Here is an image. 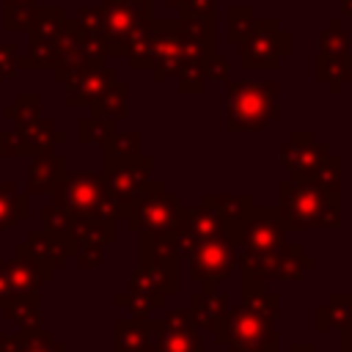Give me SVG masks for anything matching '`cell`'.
<instances>
[{"label":"cell","instance_id":"6da1fadb","mask_svg":"<svg viewBox=\"0 0 352 352\" xmlns=\"http://www.w3.org/2000/svg\"><path fill=\"white\" fill-rule=\"evenodd\" d=\"M278 294L267 289L242 292V302L228 308L214 330L217 346L226 352H278Z\"/></svg>","mask_w":352,"mask_h":352},{"label":"cell","instance_id":"7a4b0ae2","mask_svg":"<svg viewBox=\"0 0 352 352\" xmlns=\"http://www.w3.org/2000/svg\"><path fill=\"white\" fill-rule=\"evenodd\" d=\"M286 231H302L314 226H338V187L324 182H292L280 187V209H275Z\"/></svg>","mask_w":352,"mask_h":352},{"label":"cell","instance_id":"3957f363","mask_svg":"<svg viewBox=\"0 0 352 352\" xmlns=\"http://www.w3.org/2000/svg\"><path fill=\"white\" fill-rule=\"evenodd\" d=\"M52 198L72 217H102V220H116L118 217L116 206L107 195L104 179L94 170L66 173L63 184L52 192Z\"/></svg>","mask_w":352,"mask_h":352},{"label":"cell","instance_id":"277c9868","mask_svg":"<svg viewBox=\"0 0 352 352\" xmlns=\"http://www.w3.org/2000/svg\"><path fill=\"white\" fill-rule=\"evenodd\" d=\"M129 226V231H173L179 217H182V206L176 201L173 192L165 190L162 182L151 184L146 182L143 192L126 206V212L121 214Z\"/></svg>","mask_w":352,"mask_h":352},{"label":"cell","instance_id":"5b68a950","mask_svg":"<svg viewBox=\"0 0 352 352\" xmlns=\"http://www.w3.org/2000/svg\"><path fill=\"white\" fill-rule=\"evenodd\" d=\"M275 116V85L231 82L228 88V126L231 129H261Z\"/></svg>","mask_w":352,"mask_h":352},{"label":"cell","instance_id":"8992f818","mask_svg":"<svg viewBox=\"0 0 352 352\" xmlns=\"http://www.w3.org/2000/svg\"><path fill=\"white\" fill-rule=\"evenodd\" d=\"M190 278L192 283H198L201 289H217V283H223L228 278V272L236 264V250H234V239L231 234H217L206 242H201L190 256Z\"/></svg>","mask_w":352,"mask_h":352},{"label":"cell","instance_id":"52a82bcc","mask_svg":"<svg viewBox=\"0 0 352 352\" xmlns=\"http://www.w3.org/2000/svg\"><path fill=\"white\" fill-rule=\"evenodd\" d=\"M151 162L143 157H132V160H118V157H104V187L107 195L116 206V214L121 217L126 212V206L143 192L146 187V173H148Z\"/></svg>","mask_w":352,"mask_h":352},{"label":"cell","instance_id":"ba28073f","mask_svg":"<svg viewBox=\"0 0 352 352\" xmlns=\"http://www.w3.org/2000/svg\"><path fill=\"white\" fill-rule=\"evenodd\" d=\"M160 322L157 330V349L154 352H204L201 330L187 308L182 311H168Z\"/></svg>","mask_w":352,"mask_h":352},{"label":"cell","instance_id":"9c48e42d","mask_svg":"<svg viewBox=\"0 0 352 352\" xmlns=\"http://www.w3.org/2000/svg\"><path fill=\"white\" fill-rule=\"evenodd\" d=\"M113 82H116V72L113 69L85 66V69H80V72H74L72 77L63 80V85H66V104H72V107L74 104H91Z\"/></svg>","mask_w":352,"mask_h":352},{"label":"cell","instance_id":"30bf717a","mask_svg":"<svg viewBox=\"0 0 352 352\" xmlns=\"http://www.w3.org/2000/svg\"><path fill=\"white\" fill-rule=\"evenodd\" d=\"M157 319H118L116 322V352H154L157 349Z\"/></svg>","mask_w":352,"mask_h":352},{"label":"cell","instance_id":"8fae6325","mask_svg":"<svg viewBox=\"0 0 352 352\" xmlns=\"http://www.w3.org/2000/svg\"><path fill=\"white\" fill-rule=\"evenodd\" d=\"M66 160L60 154H36L33 162L28 165V184H30V192L33 195H52L63 179H66Z\"/></svg>","mask_w":352,"mask_h":352},{"label":"cell","instance_id":"7c38bea8","mask_svg":"<svg viewBox=\"0 0 352 352\" xmlns=\"http://www.w3.org/2000/svg\"><path fill=\"white\" fill-rule=\"evenodd\" d=\"M25 248L30 250V256H33L36 261H41V264H44L47 270H52V272L60 270V267L66 264V258L77 253V245H74L72 239L58 236V234H50V231H36V234H30L28 242H25Z\"/></svg>","mask_w":352,"mask_h":352},{"label":"cell","instance_id":"4fadbf2b","mask_svg":"<svg viewBox=\"0 0 352 352\" xmlns=\"http://www.w3.org/2000/svg\"><path fill=\"white\" fill-rule=\"evenodd\" d=\"M228 308H231L228 305V294H217V289H201V292H195L190 297V308L187 311L192 314V319H195L201 333H212L214 336V330H217V324H220V319L226 316Z\"/></svg>","mask_w":352,"mask_h":352},{"label":"cell","instance_id":"5bb4252c","mask_svg":"<svg viewBox=\"0 0 352 352\" xmlns=\"http://www.w3.org/2000/svg\"><path fill=\"white\" fill-rule=\"evenodd\" d=\"M129 289L135 292H160V294H176L179 292V267L168 264H140L132 272Z\"/></svg>","mask_w":352,"mask_h":352},{"label":"cell","instance_id":"9a60e30c","mask_svg":"<svg viewBox=\"0 0 352 352\" xmlns=\"http://www.w3.org/2000/svg\"><path fill=\"white\" fill-rule=\"evenodd\" d=\"M352 322V294H330L324 305L314 311V330L327 333V330H344Z\"/></svg>","mask_w":352,"mask_h":352},{"label":"cell","instance_id":"2e32d148","mask_svg":"<svg viewBox=\"0 0 352 352\" xmlns=\"http://www.w3.org/2000/svg\"><path fill=\"white\" fill-rule=\"evenodd\" d=\"M6 319L14 322L22 333H36L38 330V292H28V294H19L16 300H11L6 308H3Z\"/></svg>","mask_w":352,"mask_h":352},{"label":"cell","instance_id":"e0dca14e","mask_svg":"<svg viewBox=\"0 0 352 352\" xmlns=\"http://www.w3.org/2000/svg\"><path fill=\"white\" fill-rule=\"evenodd\" d=\"M25 217H28V195H22L14 182H0V231L14 228Z\"/></svg>","mask_w":352,"mask_h":352},{"label":"cell","instance_id":"ac0fdd59","mask_svg":"<svg viewBox=\"0 0 352 352\" xmlns=\"http://www.w3.org/2000/svg\"><path fill=\"white\" fill-rule=\"evenodd\" d=\"M116 305L124 308V311H129V316H135V319H148L157 308H165V294L126 289V292L116 294Z\"/></svg>","mask_w":352,"mask_h":352},{"label":"cell","instance_id":"d6986e66","mask_svg":"<svg viewBox=\"0 0 352 352\" xmlns=\"http://www.w3.org/2000/svg\"><path fill=\"white\" fill-rule=\"evenodd\" d=\"M41 96L38 94H16L14 104H8L3 110V118L11 121L14 126H33L38 118H41Z\"/></svg>","mask_w":352,"mask_h":352},{"label":"cell","instance_id":"ffe728a7","mask_svg":"<svg viewBox=\"0 0 352 352\" xmlns=\"http://www.w3.org/2000/svg\"><path fill=\"white\" fill-rule=\"evenodd\" d=\"M124 94H126V82H113L99 99H94L88 107H91V116L94 118H124L126 110H124Z\"/></svg>","mask_w":352,"mask_h":352},{"label":"cell","instance_id":"44dd1931","mask_svg":"<svg viewBox=\"0 0 352 352\" xmlns=\"http://www.w3.org/2000/svg\"><path fill=\"white\" fill-rule=\"evenodd\" d=\"M77 140L80 143H96V146H107L110 138L116 135V121L113 118H82L77 126Z\"/></svg>","mask_w":352,"mask_h":352},{"label":"cell","instance_id":"7402d4cb","mask_svg":"<svg viewBox=\"0 0 352 352\" xmlns=\"http://www.w3.org/2000/svg\"><path fill=\"white\" fill-rule=\"evenodd\" d=\"M104 157H118V160H132L140 157V138L138 132H116L110 143L104 146Z\"/></svg>","mask_w":352,"mask_h":352},{"label":"cell","instance_id":"603a6c76","mask_svg":"<svg viewBox=\"0 0 352 352\" xmlns=\"http://www.w3.org/2000/svg\"><path fill=\"white\" fill-rule=\"evenodd\" d=\"M38 6H3V28L6 30H30L36 22Z\"/></svg>","mask_w":352,"mask_h":352},{"label":"cell","instance_id":"cb8c5ba5","mask_svg":"<svg viewBox=\"0 0 352 352\" xmlns=\"http://www.w3.org/2000/svg\"><path fill=\"white\" fill-rule=\"evenodd\" d=\"M41 220H44V226H47L50 234H58V236H66V239H69L72 214H69L63 206H58V204L44 206V209H41Z\"/></svg>","mask_w":352,"mask_h":352},{"label":"cell","instance_id":"d4e9b609","mask_svg":"<svg viewBox=\"0 0 352 352\" xmlns=\"http://www.w3.org/2000/svg\"><path fill=\"white\" fill-rule=\"evenodd\" d=\"M22 352H63V344H58L50 333H22Z\"/></svg>","mask_w":352,"mask_h":352},{"label":"cell","instance_id":"484cf974","mask_svg":"<svg viewBox=\"0 0 352 352\" xmlns=\"http://www.w3.org/2000/svg\"><path fill=\"white\" fill-rule=\"evenodd\" d=\"M16 58H19V55H16V47H14V44L0 41V82L11 80V77L16 74V69H19Z\"/></svg>","mask_w":352,"mask_h":352},{"label":"cell","instance_id":"4316f807","mask_svg":"<svg viewBox=\"0 0 352 352\" xmlns=\"http://www.w3.org/2000/svg\"><path fill=\"white\" fill-rule=\"evenodd\" d=\"M74 256H77V264H80L82 270L99 267V264L104 261V253H102V248H99V245H80Z\"/></svg>","mask_w":352,"mask_h":352},{"label":"cell","instance_id":"83f0119b","mask_svg":"<svg viewBox=\"0 0 352 352\" xmlns=\"http://www.w3.org/2000/svg\"><path fill=\"white\" fill-rule=\"evenodd\" d=\"M19 294L11 289V283H8V278H6V272L0 270V305H8L11 300H16Z\"/></svg>","mask_w":352,"mask_h":352},{"label":"cell","instance_id":"f1b7e54d","mask_svg":"<svg viewBox=\"0 0 352 352\" xmlns=\"http://www.w3.org/2000/svg\"><path fill=\"white\" fill-rule=\"evenodd\" d=\"M338 352H352V322L341 330V341H338Z\"/></svg>","mask_w":352,"mask_h":352},{"label":"cell","instance_id":"f546056e","mask_svg":"<svg viewBox=\"0 0 352 352\" xmlns=\"http://www.w3.org/2000/svg\"><path fill=\"white\" fill-rule=\"evenodd\" d=\"M289 352H316V344H292Z\"/></svg>","mask_w":352,"mask_h":352},{"label":"cell","instance_id":"4dcf8cb0","mask_svg":"<svg viewBox=\"0 0 352 352\" xmlns=\"http://www.w3.org/2000/svg\"><path fill=\"white\" fill-rule=\"evenodd\" d=\"M3 6H38V0H3Z\"/></svg>","mask_w":352,"mask_h":352}]
</instances>
